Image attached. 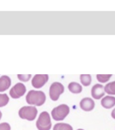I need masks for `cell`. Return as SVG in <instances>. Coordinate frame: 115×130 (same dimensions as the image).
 Segmentation results:
<instances>
[{"instance_id":"ac0fdd59","label":"cell","mask_w":115,"mask_h":130,"mask_svg":"<svg viewBox=\"0 0 115 130\" xmlns=\"http://www.w3.org/2000/svg\"><path fill=\"white\" fill-rule=\"evenodd\" d=\"M17 77H18V79L21 81L27 82L31 78V75H30V74H25V75L18 74V75H17Z\"/></svg>"},{"instance_id":"7c38bea8","label":"cell","mask_w":115,"mask_h":130,"mask_svg":"<svg viewBox=\"0 0 115 130\" xmlns=\"http://www.w3.org/2000/svg\"><path fill=\"white\" fill-rule=\"evenodd\" d=\"M69 91L74 94H79L82 91L83 87L81 84L76 82H71L68 85Z\"/></svg>"},{"instance_id":"4fadbf2b","label":"cell","mask_w":115,"mask_h":130,"mask_svg":"<svg viewBox=\"0 0 115 130\" xmlns=\"http://www.w3.org/2000/svg\"><path fill=\"white\" fill-rule=\"evenodd\" d=\"M53 130H73V128L72 126L68 123L60 122L54 125Z\"/></svg>"},{"instance_id":"44dd1931","label":"cell","mask_w":115,"mask_h":130,"mask_svg":"<svg viewBox=\"0 0 115 130\" xmlns=\"http://www.w3.org/2000/svg\"><path fill=\"white\" fill-rule=\"evenodd\" d=\"M2 112L0 111V120H1V118H2Z\"/></svg>"},{"instance_id":"d6986e66","label":"cell","mask_w":115,"mask_h":130,"mask_svg":"<svg viewBox=\"0 0 115 130\" xmlns=\"http://www.w3.org/2000/svg\"><path fill=\"white\" fill-rule=\"evenodd\" d=\"M0 130H11V126L7 122L0 123Z\"/></svg>"},{"instance_id":"9c48e42d","label":"cell","mask_w":115,"mask_h":130,"mask_svg":"<svg viewBox=\"0 0 115 130\" xmlns=\"http://www.w3.org/2000/svg\"><path fill=\"white\" fill-rule=\"evenodd\" d=\"M91 93L94 99L99 100L104 95V86L100 84H96L92 87Z\"/></svg>"},{"instance_id":"52a82bcc","label":"cell","mask_w":115,"mask_h":130,"mask_svg":"<svg viewBox=\"0 0 115 130\" xmlns=\"http://www.w3.org/2000/svg\"><path fill=\"white\" fill-rule=\"evenodd\" d=\"M49 76L47 74H36L32 79L31 84L35 88H41L48 81Z\"/></svg>"},{"instance_id":"6da1fadb","label":"cell","mask_w":115,"mask_h":130,"mask_svg":"<svg viewBox=\"0 0 115 130\" xmlns=\"http://www.w3.org/2000/svg\"><path fill=\"white\" fill-rule=\"evenodd\" d=\"M26 101L27 104L35 106H41L46 102L45 93L40 90H30L26 95Z\"/></svg>"},{"instance_id":"7a4b0ae2","label":"cell","mask_w":115,"mask_h":130,"mask_svg":"<svg viewBox=\"0 0 115 130\" xmlns=\"http://www.w3.org/2000/svg\"><path fill=\"white\" fill-rule=\"evenodd\" d=\"M70 108L68 105L62 104L53 108L51 111V116L55 121H62L69 114Z\"/></svg>"},{"instance_id":"9a60e30c","label":"cell","mask_w":115,"mask_h":130,"mask_svg":"<svg viewBox=\"0 0 115 130\" xmlns=\"http://www.w3.org/2000/svg\"><path fill=\"white\" fill-rule=\"evenodd\" d=\"M80 79L81 83L84 86H88L91 83L92 77L89 74L81 75Z\"/></svg>"},{"instance_id":"ba28073f","label":"cell","mask_w":115,"mask_h":130,"mask_svg":"<svg viewBox=\"0 0 115 130\" xmlns=\"http://www.w3.org/2000/svg\"><path fill=\"white\" fill-rule=\"evenodd\" d=\"M95 102L91 98L86 97L82 99L80 102V107L82 110L86 112L93 110L95 107Z\"/></svg>"},{"instance_id":"8992f818","label":"cell","mask_w":115,"mask_h":130,"mask_svg":"<svg viewBox=\"0 0 115 130\" xmlns=\"http://www.w3.org/2000/svg\"><path fill=\"white\" fill-rule=\"evenodd\" d=\"M26 91L25 86L23 83L19 82L11 88L9 91V94L12 98L17 99L23 96Z\"/></svg>"},{"instance_id":"2e32d148","label":"cell","mask_w":115,"mask_h":130,"mask_svg":"<svg viewBox=\"0 0 115 130\" xmlns=\"http://www.w3.org/2000/svg\"><path fill=\"white\" fill-rule=\"evenodd\" d=\"M112 76V75L106 74V75H101L98 74L96 75V79L100 83H105L107 82Z\"/></svg>"},{"instance_id":"3957f363","label":"cell","mask_w":115,"mask_h":130,"mask_svg":"<svg viewBox=\"0 0 115 130\" xmlns=\"http://www.w3.org/2000/svg\"><path fill=\"white\" fill-rule=\"evenodd\" d=\"M35 124L38 130H50L52 127V122L49 113L47 111L41 113Z\"/></svg>"},{"instance_id":"5b68a950","label":"cell","mask_w":115,"mask_h":130,"mask_svg":"<svg viewBox=\"0 0 115 130\" xmlns=\"http://www.w3.org/2000/svg\"><path fill=\"white\" fill-rule=\"evenodd\" d=\"M64 91V87L62 84L59 82H53L49 88V96L53 101H57L61 94Z\"/></svg>"},{"instance_id":"30bf717a","label":"cell","mask_w":115,"mask_h":130,"mask_svg":"<svg viewBox=\"0 0 115 130\" xmlns=\"http://www.w3.org/2000/svg\"><path fill=\"white\" fill-rule=\"evenodd\" d=\"M101 105L105 109H109L115 106V97L112 95H106L101 100Z\"/></svg>"},{"instance_id":"e0dca14e","label":"cell","mask_w":115,"mask_h":130,"mask_svg":"<svg viewBox=\"0 0 115 130\" xmlns=\"http://www.w3.org/2000/svg\"><path fill=\"white\" fill-rule=\"evenodd\" d=\"M9 101V98L6 93H0V107L6 106Z\"/></svg>"},{"instance_id":"8fae6325","label":"cell","mask_w":115,"mask_h":130,"mask_svg":"<svg viewBox=\"0 0 115 130\" xmlns=\"http://www.w3.org/2000/svg\"><path fill=\"white\" fill-rule=\"evenodd\" d=\"M11 80L7 75H3L0 77V92L7 90L11 86Z\"/></svg>"},{"instance_id":"5bb4252c","label":"cell","mask_w":115,"mask_h":130,"mask_svg":"<svg viewBox=\"0 0 115 130\" xmlns=\"http://www.w3.org/2000/svg\"><path fill=\"white\" fill-rule=\"evenodd\" d=\"M105 92L109 95H115V81L109 82L104 87Z\"/></svg>"},{"instance_id":"277c9868","label":"cell","mask_w":115,"mask_h":130,"mask_svg":"<svg viewBox=\"0 0 115 130\" xmlns=\"http://www.w3.org/2000/svg\"><path fill=\"white\" fill-rule=\"evenodd\" d=\"M37 112V110L35 107L27 106H23L19 109L18 115L21 119L28 121H33L35 119Z\"/></svg>"},{"instance_id":"ffe728a7","label":"cell","mask_w":115,"mask_h":130,"mask_svg":"<svg viewBox=\"0 0 115 130\" xmlns=\"http://www.w3.org/2000/svg\"><path fill=\"white\" fill-rule=\"evenodd\" d=\"M111 116L113 119H115V108L112 110L111 112Z\"/></svg>"},{"instance_id":"7402d4cb","label":"cell","mask_w":115,"mask_h":130,"mask_svg":"<svg viewBox=\"0 0 115 130\" xmlns=\"http://www.w3.org/2000/svg\"><path fill=\"white\" fill-rule=\"evenodd\" d=\"M76 130H84V129H82V128H79V129H76Z\"/></svg>"}]
</instances>
